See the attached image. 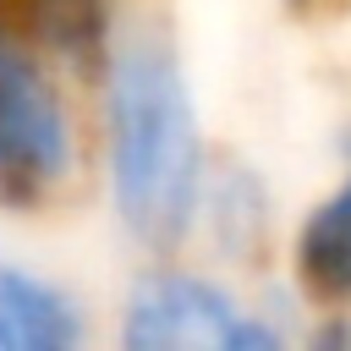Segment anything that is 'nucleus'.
I'll return each instance as SVG.
<instances>
[{"instance_id": "nucleus-3", "label": "nucleus", "mask_w": 351, "mask_h": 351, "mask_svg": "<svg viewBox=\"0 0 351 351\" xmlns=\"http://www.w3.org/2000/svg\"><path fill=\"white\" fill-rule=\"evenodd\" d=\"M247 302L203 269L148 263L121 296V346L132 351H236Z\"/></svg>"}, {"instance_id": "nucleus-4", "label": "nucleus", "mask_w": 351, "mask_h": 351, "mask_svg": "<svg viewBox=\"0 0 351 351\" xmlns=\"http://www.w3.org/2000/svg\"><path fill=\"white\" fill-rule=\"evenodd\" d=\"M197 230L208 236V247L230 269H258L263 263L269 230H274V203H269L263 176L247 159H236V154L208 159L203 203H197Z\"/></svg>"}, {"instance_id": "nucleus-1", "label": "nucleus", "mask_w": 351, "mask_h": 351, "mask_svg": "<svg viewBox=\"0 0 351 351\" xmlns=\"http://www.w3.org/2000/svg\"><path fill=\"white\" fill-rule=\"evenodd\" d=\"M99 93L110 208L126 241L154 258H176L197 236V203L208 176L203 121L176 38L148 16L115 22L99 60Z\"/></svg>"}, {"instance_id": "nucleus-5", "label": "nucleus", "mask_w": 351, "mask_h": 351, "mask_svg": "<svg viewBox=\"0 0 351 351\" xmlns=\"http://www.w3.org/2000/svg\"><path fill=\"white\" fill-rule=\"evenodd\" d=\"M291 280L296 296L324 307H351V143H346V176L329 197H318L302 225L291 230Z\"/></svg>"}, {"instance_id": "nucleus-6", "label": "nucleus", "mask_w": 351, "mask_h": 351, "mask_svg": "<svg viewBox=\"0 0 351 351\" xmlns=\"http://www.w3.org/2000/svg\"><path fill=\"white\" fill-rule=\"evenodd\" d=\"M88 340L82 302L22 263H0V351H71Z\"/></svg>"}, {"instance_id": "nucleus-2", "label": "nucleus", "mask_w": 351, "mask_h": 351, "mask_svg": "<svg viewBox=\"0 0 351 351\" xmlns=\"http://www.w3.org/2000/svg\"><path fill=\"white\" fill-rule=\"evenodd\" d=\"M82 165L77 121L49 55L0 5V203L44 208L71 192Z\"/></svg>"}]
</instances>
